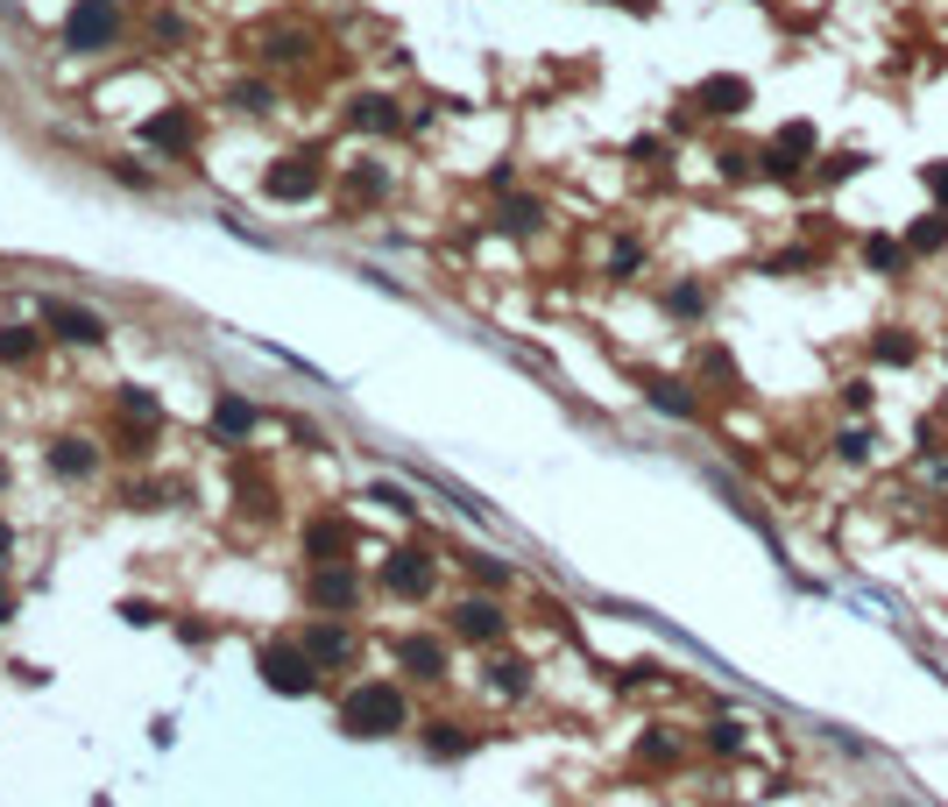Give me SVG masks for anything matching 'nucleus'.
Here are the masks:
<instances>
[{
    "label": "nucleus",
    "mask_w": 948,
    "mask_h": 807,
    "mask_svg": "<svg viewBox=\"0 0 948 807\" xmlns=\"http://www.w3.org/2000/svg\"><path fill=\"white\" fill-rule=\"evenodd\" d=\"M403 723H411V709H403V687H389V680H368L340 701V729L348 737H397Z\"/></svg>",
    "instance_id": "nucleus-1"
},
{
    "label": "nucleus",
    "mask_w": 948,
    "mask_h": 807,
    "mask_svg": "<svg viewBox=\"0 0 948 807\" xmlns=\"http://www.w3.org/2000/svg\"><path fill=\"white\" fill-rule=\"evenodd\" d=\"M319 185H326V156H319V149H297V156H277V163L262 171V191H269L277 206H297V199H312Z\"/></svg>",
    "instance_id": "nucleus-2"
},
{
    "label": "nucleus",
    "mask_w": 948,
    "mask_h": 807,
    "mask_svg": "<svg viewBox=\"0 0 948 807\" xmlns=\"http://www.w3.org/2000/svg\"><path fill=\"white\" fill-rule=\"evenodd\" d=\"M65 43H71V50H114V43H120V8H114V0H71Z\"/></svg>",
    "instance_id": "nucleus-3"
},
{
    "label": "nucleus",
    "mask_w": 948,
    "mask_h": 807,
    "mask_svg": "<svg viewBox=\"0 0 948 807\" xmlns=\"http://www.w3.org/2000/svg\"><path fill=\"white\" fill-rule=\"evenodd\" d=\"M305 603L326 609V617H340V609L361 603V574H354V566H340V560H319L305 574Z\"/></svg>",
    "instance_id": "nucleus-4"
},
{
    "label": "nucleus",
    "mask_w": 948,
    "mask_h": 807,
    "mask_svg": "<svg viewBox=\"0 0 948 807\" xmlns=\"http://www.w3.org/2000/svg\"><path fill=\"white\" fill-rule=\"evenodd\" d=\"M815 156V128L807 121H786L772 134V142H764V156H758V171L764 177H779V185H786V177H800V163Z\"/></svg>",
    "instance_id": "nucleus-5"
},
{
    "label": "nucleus",
    "mask_w": 948,
    "mask_h": 807,
    "mask_svg": "<svg viewBox=\"0 0 948 807\" xmlns=\"http://www.w3.org/2000/svg\"><path fill=\"white\" fill-rule=\"evenodd\" d=\"M262 680H269V694H312L319 666H312L305 645H269L262 652Z\"/></svg>",
    "instance_id": "nucleus-6"
},
{
    "label": "nucleus",
    "mask_w": 948,
    "mask_h": 807,
    "mask_svg": "<svg viewBox=\"0 0 948 807\" xmlns=\"http://www.w3.org/2000/svg\"><path fill=\"white\" fill-rule=\"evenodd\" d=\"M383 588H389V595H403V603H425V595H432V552L397 546V552L383 560Z\"/></svg>",
    "instance_id": "nucleus-7"
},
{
    "label": "nucleus",
    "mask_w": 948,
    "mask_h": 807,
    "mask_svg": "<svg viewBox=\"0 0 948 807\" xmlns=\"http://www.w3.org/2000/svg\"><path fill=\"white\" fill-rule=\"evenodd\" d=\"M43 319H50V334L71 340V348H100V340H107V319L85 312V305H65V297H43Z\"/></svg>",
    "instance_id": "nucleus-8"
},
{
    "label": "nucleus",
    "mask_w": 948,
    "mask_h": 807,
    "mask_svg": "<svg viewBox=\"0 0 948 807\" xmlns=\"http://www.w3.org/2000/svg\"><path fill=\"white\" fill-rule=\"evenodd\" d=\"M191 134H199L191 107H163V114H149V121L134 128V142H142V149H171V156H185V149H191Z\"/></svg>",
    "instance_id": "nucleus-9"
},
{
    "label": "nucleus",
    "mask_w": 948,
    "mask_h": 807,
    "mask_svg": "<svg viewBox=\"0 0 948 807\" xmlns=\"http://www.w3.org/2000/svg\"><path fill=\"white\" fill-rule=\"evenodd\" d=\"M297 645L312 652V666H319V672H333V666L354 659V631H348V623H305V638H297Z\"/></svg>",
    "instance_id": "nucleus-10"
},
{
    "label": "nucleus",
    "mask_w": 948,
    "mask_h": 807,
    "mask_svg": "<svg viewBox=\"0 0 948 807\" xmlns=\"http://www.w3.org/2000/svg\"><path fill=\"white\" fill-rule=\"evenodd\" d=\"M644 404H652V411H666V418H680V425H694V418H701L694 383H680V376H644Z\"/></svg>",
    "instance_id": "nucleus-11"
},
{
    "label": "nucleus",
    "mask_w": 948,
    "mask_h": 807,
    "mask_svg": "<svg viewBox=\"0 0 948 807\" xmlns=\"http://www.w3.org/2000/svg\"><path fill=\"white\" fill-rule=\"evenodd\" d=\"M510 623H503V609L495 603H481V595H468V603L454 609V638H468V645H495Z\"/></svg>",
    "instance_id": "nucleus-12"
},
{
    "label": "nucleus",
    "mask_w": 948,
    "mask_h": 807,
    "mask_svg": "<svg viewBox=\"0 0 948 807\" xmlns=\"http://www.w3.org/2000/svg\"><path fill=\"white\" fill-rule=\"evenodd\" d=\"M694 107L701 114H722V121H736V114L750 107V79H736V71H722V79H709L694 93Z\"/></svg>",
    "instance_id": "nucleus-13"
},
{
    "label": "nucleus",
    "mask_w": 948,
    "mask_h": 807,
    "mask_svg": "<svg viewBox=\"0 0 948 807\" xmlns=\"http://www.w3.org/2000/svg\"><path fill=\"white\" fill-rule=\"evenodd\" d=\"M348 128H354V134H397L403 114H397V100H389V93H361L354 107H348Z\"/></svg>",
    "instance_id": "nucleus-14"
},
{
    "label": "nucleus",
    "mask_w": 948,
    "mask_h": 807,
    "mask_svg": "<svg viewBox=\"0 0 948 807\" xmlns=\"http://www.w3.org/2000/svg\"><path fill=\"white\" fill-rule=\"evenodd\" d=\"M262 57H269V65H305V57H312V28L269 22V28H262Z\"/></svg>",
    "instance_id": "nucleus-15"
},
{
    "label": "nucleus",
    "mask_w": 948,
    "mask_h": 807,
    "mask_svg": "<svg viewBox=\"0 0 948 807\" xmlns=\"http://www.w3.org/2000/svg\"><path fill=\"white\" fill-rule=\"evenodd\" d=\"M50 468L65 475V482H85V475H100V446L93 440H50Z\"/></svg>",
    "instance_id": "nucleus-16"
},
{
    "label": "nucleus",
    "mask_w": 948,
    "mask_h": 807,
    "mask_svg": "<svg viewBox=\"0 0 948 807\" xmlns=\"http://www.w3.org/2000/svg\"><path fill=\"white\" fill-rule=\"evenodd\" d=\"M348 546H354V531L340 525V517H312L305 525V560H340Z\"/></svg>",
    "instance_id": "nucleus-17"
},
{
    "label": "nucleus",
    "mask_w": 948,
    "mask_h": 807,
    "mask_svg": "<svg viewBox=\"0 0 948 807\" xmlns=\"http://www.w3.org/2000/svg\"><path fill=\"white\" fill-rule=\"evenodd\" d=\"M403 672L411 680H446V645L440 638H403Z\"/></svg>",
    "instance_id": "nucleus-18"
},
{
    "label": "nucleus",
    "mask_w": 948,
    "mask_h": 807,
    "mask_svg": "<svg viewBox=\"0 0 948 807\" xmlns=\"http://www.w3.org/2000/svg\"><path fill=\"white\" fill-rule=\"evenodd\" d=\"M255 418H262V411H255L248 397H234V390L213 404V432H220V440H248V432H255Z\"/></svg>",
    "instance_id": "nucleus-19"
},
{
    "label": "nucleus",
    "mask_w": 948,
    "mask_h": 807,
    "mask_svg": "<svg viewBox=\"0 0 948 807\" xmlns=\"http://www.w3.org/2000/svg\"><path fill=\"white\" fill-rule=\"evenodd\" d=\"M425 751L432 758H468L475 751V729L468 723H425Z\"/></svg>",
    "instance_id": "nucleus-20"
},
{
    "label": "nucleus",
    "mask_w": 948,
    "mask_h": 807,
    "mask_svg": "<svg viewBox=\"0 0 948 807\" xmlns=\"http://www.w3.org/2000/svg\"><path fill=\"white\" fill-rule=\"evenodd\" d=\"M120 418H128V425H142V432H156L163 425V404H156V390H120Z\"/></svg>",
    "instance_id": "nucleus-21"
},
{
    "label": "nucleus",
    "mask_w": 948,
    "mask_h": 807,
    "mask_svg": "<svg viewBox=\"0 0 948 807\" xmlns=\"http://www.w3.org/2000/svg\"><path fill=\"white\" fill-rule=\"evenodd\" d=\"M941 248H948V220H941V213L913 220V234H906V256H941Z\"/></svg>",
    "instance_id": "nucleus-22"
},
{
    "label": "nucleus",
    "mask_w": 948,
    "mask_h": 807,
    "mask_svg": "<svg viewBox=\"0 0 948 807\" xmlns=\"http://www.w3.org/2000/svg\"><path fill=\"white\" fill-rule=\"evenodd\" d=\"M864 262L878 269V277H899V269H906V242H892V234H870V242H864Z\"/></svg>",
    "instance_id": "nucleus-23"
},
{
    "label": "nucleus",
    "mask_w": 948,
    "mask_h": 807,
    "mask_svg": "<svg viewBox=\"0 0 948 807\" xmlns=\"http://www.w3.org/2000/svg\"><path fill=\"white\" fill-rule=\"evenodd\" d=\"M666 312H672V319H701V312H709V283H694V277L672 283V291H666Z\"/></svg>",
    "instance_id": "nucleus-24"
},
{
    "label": "nucleus",
    "mask_w": 948,
    "mask_h": 807,
    "mask_svg": "<svg viewBox=\"0 0 948 807\" xmlns=\"http://www.w3.org/2000/svg\"><path fill=\"white\" fill-rule=\"evenodd\" d=\"M870 354H878V362H892V369H906L921 348H913V334H906V326H885V334L870 340Z\"/></svg>",
    "instance_id": "nucleus-25"
},
{
    "label": "nucleus",
    "mask_w": 948,
    "mask_h": 807,
    "mask_svg": "<svg viewBox=\"0 0 948 807\" xmlns=\"http://www.w3.org/2000/svg\"><path fill=\"white\" fill-rule=\"evenodd\" d=\"M389 191V177H383V163H354L348 171V199H361V206H375Z\"/></svg>",
    "instance_id": "nucleus-26"
},
{
    "label": "nucleus",
    "mask_w": 948,
    "mask_h": 807,
    "mask_svg": "<svg viewBox=\"0 0 948 807\" xmlns=\"http://www.w3.org/2000/svg\"><path fill=\"white\" fill-rule=\"evenodd\" d=\"M495 220H503L510 234H538V227H546V206H538V199H503V213H495Z\"/></svg>",
    "instance_id": "nucleus-27"
},
{
    "label": "nucleus",
    "mask_w": 948,
    "mask_h": 807,
    "mask_svg": "<svg viewBox=\"0 0 948 807\" xmlns=\"http://www.w3.org/2000/svg\"><path fill=\"white\" fill-rule=\"evenodd\" d=\"M489 680H495V694H531V666L524 659H495Z\"/></svg>",
    "instance_id": "nucleus-28"
},
{
    "label": "nucleus",
    "mask_w": 948,
    "mask_h": 807,
    "mask_svg": "<svg viewBox=\"0 0 948 807\" xmlns=\"http://www.w3.org/2000/svg\"><path fill=\"white\" fill-rule=\"evenodd\" d=\"M28 354H36V334H28V326H0V369L28 362Z\"/></svg>",
    "instance_id": "nucleus-29"
},
{
    "label": "nucleus",
    "mask_w": 948,
    "mask_h": 807,
    "mask_svg": "<svg viewBox=\"0 0 948 807\" xmlns=\"http://www.w3.org/2000/svg\"><path fill=\"white\" fill-rule=\"evenodd\" d=\"M227 107H234V114H269V85H262V79H241L234 93H227Z\"/></svg>",
    "instance_id": "nucleus-30"
},
{
    "label": "nucleus",
    "mask_w": 948,
    "mask_h": 807,
    "mask_svg": "<svg viewBox=\"0 0 948 807\" xmlns=\"http://www.w3.org/2000/svg\"><path fill=\"white\" fill-rule=\"evenodd\" d=\"M637 269H644V248H637V242H616V248H609V277H616V283H630Z\"/></svg>",
    "instance_id": "nucleus-31"
},
{
    "label": "nucleus",
    "mask_w": 948,
    "mask_h": 807,
    "mask_svg": "<svg viewBox=\"0 0 948 807\" xmlns=\"http://www.w3.org/2000/svg\"><path fill=\"white\" fill-rule=\"evenodd\" d=\"M468 574L481 581V588H503V581H510V566H503V560H489V552H468Z\"/></svg>",
    "instance_id": "nucleus-32"
},
{
    "label": "nucleus",
    "mask_w": 948,
    "mask_h": 807,
    "mask_svg": "<svg viewBox=\"0 0 948 807\" xmlns=\"http://www.w3.org/2000/svg\"><path fill=\"white\" fill-rule=\"evenodd\" d=\"M864 171V156H856V149H835V156H821V177H829V185H842V177H856Z\"/></svg>",
    "instance_id": "nucleus-33"
},
{
    "label": "nucleus",
    "mask_w": 948,
    "mask_h": 807,
    "mask_svg": "<svg viewBox=\"0 0 948 807\" xmlns=\"http://www.w3.org/2000/svg\"><path fill=\"white\" fill-rule=\"evenodd\" d=\"M835 454H842V460H870V432H864V425L835 432Z\"/></svg>",
    "instance_id": "nucleus-34"
},
{
    "label": "nucleus",
    "mask_w": 948,
    "mask_h": 807,
    "mask_svg": "<svg viewBox=\"0 0 948 807\" xmlns=\"http://www.w3.org/2000/svg\"><path fill=\"white\" fill-rule=\"evenodd\" d=\"M709 751H744V723H709Z\"/></svg>",
    "instance_id": "nucleus-35"
},
{
    "label": "nucleus",
    "mask_w": 948,
    "mask_h": 807,
    "mask_svg": "<svg viewBox=\"0 0 948 807\" xmlns=\"http://www.w3.org/2000/svg\"><path fill=\"white\" fill-rule=\"evenodd\" d=\"M368 496H375V503H383V511H397V517H403V511H418V503H411V496H403V489H397V482H375V489H368Z\"/></svg>",
    "instance_id": "nucleus-36"
},
{
    "label": "nucleus",
    "mask_w": 948,
    "mask_h": 807,
    "mask_svg": "<svg viewBox=\"0 0 948 807\" xmlns=\"http://www.w3.org/2000/svg\"><path fill=\"white\" fill-rule=\"evenodd\" d=\"M921 177H927V191H935V199L948 206V163H927V171H921Z\"/></svg>",
    "instance_id": "nucleus-37"
},
{
    "label": "nucleus",
    "mask_w": 948,
    "mask_h": 807,
    "mask_svg": "<svg viewBox=\"0 0 948 807\" xmlns=\"http://www.w3.org/2000/svg\"><path fill=\"white\" fill-rule=\"evenodd\" d=\"M630 156H637V163H666V142H652V134H644V142H630Z\"/></svg>",
    "instance_id": "nucleus-38"
},
{
    "label": "nucleus",
    "mask_w": 948,
    "mask_h": 807,
    "mask_svg": "<svg viewBox=\"0 0 948 807\" xmlns=\"http://www.w3.org/2000/svg\"><path fill=\"white\" fill-rule=\"evenodd\" d=\"M8 552H14V531H8V525H0V566H8Z\"/></svg>",
    "instance_id": "nucleus-39"
},
{
    "label": "nucleus",
    "mask_w": 948,
    "mask_h": 807,
    "mask_svg": "<svg viewBox=\"0 0 948 807\" xmlns=\"http://www.w3.org/2000/svg\"><path fill=\"white\" fill-rule=\"evenodd\" d=\"M0 489H8V460H0Z\"/></svg>",
    "instance_id": "nucleus-40"
}]
</instances>
